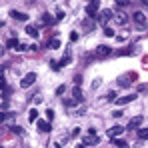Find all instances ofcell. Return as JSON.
I'll list each match as a JSON object with an SVG mask.
<instances>
[{
	"label": "cell",
	"instance_id": "obj_1",
	"mask_svg": "<svg viewBox=\"0 0 148 148\" xmlns=\"http://www.w3.org/2000/svg\"><path fill=\"white\" fill-rule=\"evenodd\" d=\"M132 20H134V24H136L138 30H146L148 28L146 14H142V12H134V14H132Z\"/></svg>",
	"mask_w": 148,
	"mask_h": 148
},
{
	"label": "cell",
	"instance_id": "obj_2",
	"mask_svg": "<svg viewBox=\"0 0 148 148\" xmlns=\"http://www.w3.org/2000/svg\"><path fill=\"white\" fill-rule=\"evenodd\" d=\"M112 18H114V12L108 8V10H102V12H98V16H96V22H98L100 26H104V28H106L108 20H112Z\"/></svg>",
	"mask_w": 148,
	"mask_h": 148
},
{
	"label": "cell",
	"instance_id": "obj_3",
	"mask_svg": "<svg viewBox=\"0 0 148 148\" xmlns=\"http://www.w3.org/2000/svg\"><path fill=\"white\" fill-rule=\"evenodd\" d=\"M98 8H100V0H92V2L86 6V14H88V18H94V20H96V16H98Z\"/></svg>",
	"mask_w": 148,
	"mask_h": 148
},
{
	"label": "cell",
	"instance_id": "obj_4",
	"mask_svg": "<svg viewBox=\"0 0 148 148\" xmlns=\"http://www.w3.org/2000/svg\"><path fill=\"white\" fill-rule=\"evenodd\" d=\"M98 142H100V138L96 136L94 128H90V134H88V136H84V146H96Z\"/></svg>",
	"mask_w": 148,
	"mask_h": 148
},
{
	"label": "cell",
	"instance_id": "obj_5",
	"mask_svg": "<svg viewBox=\"0 0 148 148\" xmlns=\"http://www.w3.org/2000/svg\"><path fill=\"white\" fill-rule=\"evenodd\" d=\"M110 52H112L110 46L100 44V46H96V50H94V56H96V58H106V56H110Z\"/></svg>",
	"mask_w": 148,
	"mask_h": 148
},
{
	"label": "cell",
	"instance_id": "obj_6",
	"mask_svg": "<svg viewBox=\"0 0 148 148\" xmlns=\"http://www.w3.org/2000/svg\"><path fill=\"white\" fill-rule=\"evenodd\" d=\"M34 82H36V74H34V72H28L24 78L20 80V86H22V88H28V86H32Z\"/></svg>",
	"mask_w": 148,
	"mask_h": 148
},
{
	"label": "cell",
	"instance_id": "obj_7",
	"mask_svg": "<svg viewBox=\"0 0 148 148\" xmlns=\"http://www.w3.org/2000/svg\"><path fill=\"white\" fill-rule=\"evenodd\" d=\"M124 130H126V126H112V128H108V132H106V134H108V138L112 140V138L120 136V134H122Z\"/></svg>",
	"mask_w": 148,
	"mask_h": 148
},
{
	"label": "cell",
	"instance_id": "obj_8",
	"mask_svg": "<svg viewBox=\"0 0 148 148\" xmlns=\"http://www.w3.org/2000/svg\"><path fill=\"white\" fill-rule=\"evenodd\" d=\"M134 100H136V94H128V96L116 98V104H118V106H124V104H130V102H134Z\"/></svg>",
	"mask_w": 148,
	"mask_h": 148
},
{
	"label": "cell",
	"instance_id": "obj_9",
	"mask_svg": "<svg viewBox=\"0 0 148 148\" xmlns=\"http://www.w3.org/2000/svg\"><path fill=\"white\" fill-rule=\"evenodd\" d=\"M140 124H142V116H132V118L128 120V126H126V128L132 130V128H138Z\"/></svg>",
	"mask_w": 148,
	"mask_h": 148
},
{
	"label": "cell",
	"instance_id": "obj_10",
	"mask_svg": "<svg viewBox=\"0 0 148 148\" xmlns=\"http://www.w3.org/2000/svg\"><path fill=\"white\" fill-rule=\"evenodd\" d=\"M10 16H12L14 20H20V22H26V20H28V14L18 12V10H12V12H10Z\"/></svg>",
	"mask_w": 148,
	"mask_h": 148
},
{
	"label": "cell",
	"instance_id": "obj_11",
	"mask_svg": "<svg viewBox=\"0 0 148 148\" xmlns=\"http://www.w3.org/2000/svg\"><path fill=\"white\" fill-rule=\"evenodd\" d=\"M72 98L76 100V102H82V100H84V94H82L80 86H74V88H72Z\"/></svg>",
	"mask_w": 148,
	"mask_h": 148
},
{
	"label": "cell",
	"instance_id": "obj_12",
	"mask_svg": "<svg viewBox=\"0 0 148 148\" xmlns=\"http://www.w3.org/2000/svg\"><path fill=\"white\" fill-rule=\"evenodd\" d=\"M94 22H96L94 18H84V20H82V28H84L86 32H90V30L94 28Z\"/></svg>",
	"mask_w": 148,
	"mask_h": 148
},
{
	"label": "cell",
	"instance_id": "obj_13",
	"mask_svg": "<svg viewBox=\"0 0 148 148\" xmlns=\"http://www.w3.org/2000/svg\"><path fill=\"white\" fill-rule=\"evenodd\" d=\"M116 24H120V26H124L126 22H128V18H126V14H114V18H112Z\"/></svg>",
	"mask_w": 148,
	"mask_h": 148
},
{
	"label": "cell",
	"instance_id": "obj_14",
	"mask_svg": "<svg viewBox=\"0 0 148 148\" xmlns=\"http://www.w3.org/2000/svg\"><path fill=\"white\" fill-rule=\"evenodd\" d=\"M38 130H40V132H50V122H46V120H38Z\"/></svg>",
	"mask_w": 148,
	"mask_h": 148
},
{
	"label": "cell",
	"instance_id": "obj_15",
	"mask_svg": "<svg viewBox=\"0 0 148 148\" xmlns=\"http://www.w3.org/2000/svg\"><path fill=\"white\" fill-rule=\"evenodd\" d=\"M112 142H114V148H128V142L122 138H112Z\"/></svg>",
	"mask_w": 148,
	"mask_h": 148
},
{
	"label": "cell",
	"instance_id": "obj_16",
	"mask_svg": "<svg viewBox=\"0 0 148 148\" xmlns=\"http://www.w3.org/2000/svg\"><path fill=\"white\" fill-rule=\"evenodd\" d=\"M26 34H28V36H32V38H38V36H40V32H38L34 26H28V28H26Z\"/></svg>",
	"mask_w": 148,
	"mask_h": 148
},
{
	"label": "cell",
	"instance_id": "obj_17",
	"mask_svg": "<svg viewBox=\"0 0 148 148\" xmlns=\"http://www.w3.org/2000/svg\"><path fill=\"white\" fill-rule=\"evenodd\" d=\"M70 64V50H66V54H64V58L60 60V66H68Z\"/></svg>",
	"mask_w": 148,
	"mask_h": 148
},
{
	"label": "cell",
	"instance_id": "obj_18",
	"mask_svg": "<svg viewBox=\"0 0 148 148\" xmlns=\"http://www.w3.org/2000/svg\"><path fill=\"white\" fill-rule=\"evenodd\" d=\"M36 118H38V110H36V108H30V112H28V120L34 122Z\"/></svg>",
	"mask_w": 148,
	"mask_h": 148
},
{
	"label": "cell",
	"instance_id": "obj_19",
	"mask_svg": "<svg viewBox=\"0 0 148 148\" xmlns=\"http://www.w3.org/2000/svg\"><path fill=\"white\" fill-rule=\"evenodd\" d=\"M6 46H8V48H18V46H20V44H18V40H16V36H14V38H10V40H8V42H6Z\"/></svg>",
	"mask_w": 148,
	"mask_h": 148
},
{
	"label": "cell",
	"instance_id": "obj_20",
	"mask_svg": "<svg viewBox=\"0 0 148 148\" xmlns=\"http://www.w3.org/2000/svg\"><path fill=\"white\" fill-rule=\"evenodd\" d=\"M138 138L140 140H148V128H140L138 130Z\"/></svg>",
	"mask_w": 148,
	"mask_h": 148
},
{
	"label": "cell",
	"instance_id": "obj_21",
	"mask_svg": "<svg viewBox=\"0 0 148 148\" xmlns=\"http://www.w3.org/2000/svg\"><path fill=\"white\" fill-rule=\"evenodd\" d=\"M14 114L12 112H0V122H4V120H8V118H12Z\"/></svg>",
	"mask_w": 148,
	"mask_h": 148
},
{
	"label": "cell",
	"instance_id": "obj_22",
	"mask_svg": "<svg viewBox=\"0 0 148 148\" xmlns=\"http://www.w3.org/2000/svg\"><path fill=\"white\" fill-rule=\"evenodd\" d=\"M50 48H52V50L60 48V40H58V38H52V40H50Z\"/></svg>",
	"mask_w": 148,
	"mask_h": 148
},
{
	"label": "cell",
	"instance_id": "obj_23",
	"mask_svg": "<svg viewBox=\"0 0 148 148\" xmlns=\"http://www.w3.org/2000/svg\"><path fill=\"white\" fill-rule=\"evenodd\" d=\"M42 22H44V24H54V18H52L50 14H44V16H42Z\"/></svg>",
	"mask_w": 148,
	"mask_h": 148
},
{
	"label": "cell",
	"instance_id": "obj_24",
	"mask_svg": "<svg viewBox=\"0 0 148 148\" xmlns=\"http://www.w3.org/2000/svg\"><path fill=\"white\" fill-rule=\"evenodd\" d=\"M104 36H110V38H112V36H116V34H114V30H112L110 26H106V28H104Z\"/></svg>",
	"mask_w": 148,
	"mask_h": 148
},
{
	"label": "cell",
	"instance_id": "obj_25",
	"mask_svg": "<svg viewBox=\"0 0 148 148\" xmlns=\"http://www.w3.org/2000/svg\"><path fill=\"white\" fill-rule=\"evenodd\" d=\"M64 92H66V86H64V84H62V86H58V88H56V94H58V96H62V94H64Z\"/></svg>",
	"mask_w": 148,
	"mask_h": 148
},
{
	"label": "cell",
	"instance_id": "obj_26",
	"mask_svg": "<svg viewBox=\"0 0 148 148\" xmlns=\"http://www.w3.org/2000/svg\"><path fill=\"white\" fill-rule=\"evenodd\" d=\"M118 84H120V86H130V80H128V78H120Z\"/></svg>",
	"mask_w": 148,
	"mask_h": 148
},
{
	"label": "cell",
	"instance_id": "obj_27",
	"mask_svg": "<svg viewBox=\"0 0 148 148\" xmlns=\"http://www.w3.org/2000/svg\"><path fill=\"white\" fill-rule=\"evenodd\" d=\"M74 84H76V86H80V84H82V76H80V74H76V76H74Z\"/></svg>",
	"mask_w": 148,
	"mask_h": 148
},
{
	"label": "cell",
	"instance_id": "obj_28",
	"mask_svg": "<svg viewBox=\"0 0 148 148\" xmlns=\"http://www.w3.org/2000/svg\"><path fill=\"white\" fill-rule=\"evenodd\" d=\"M64 104H66V106H74V104H78V102H76L74 98H66V100H64Z\"/></svg>",
	"mask_w": 148,
	"mask_h": 148
},
{
	"label": "cell",
	"instance_id": "obj_29",
	"mask_svg": "<svg viewBox=\"0 0 148 148\" xmlns=\"http://www.w3.org/2000/svg\"><path fill=\"white\" fill-rule=\"evenodd\" d=\"M116 4H118V6H128L130 0H116Z\"/></svg>",
	"mask_w": 148,
	"mask_h": 148
},
{
	"label": "cell",
	"instance_id": "obj_30",
	"mask_svg": "<svg viewBox=\"0 0 148 148\" xmlns=\"http://www.w3.org/2000/svg\"><path fill=\"white\" fill-rule=\"evenodd\" d=\"M116 98H118L116 92H110V94H108V100H110V102H116Z\"/></svg>",
	"mask_w": 148,
	"mask_h": 148
},
{
	"label": "cell",
	"instance_id": "obj_31",
	"mask_svg": "<svg viewBox=\"0 0 148 148\" xmlns=\"http://www.w3.org/2000/svg\"><path fill=\"white\" fill-rule=\"evenodd\" d=\"M78 40V34L76 32H70V42H76Z\"/></svg>",
	"mask_w": 148,
	"mask_h": 148
},
{
	"label": "cell",
	"instance_id": "obj_32",
	"mask_svg": "<svg viewBox=\"0 0 148 148\" xmlns=\"http://www.w3.org/2000/svg\"><path fill=\"white\" fill-rule=\"evenodd\" d=\"M46 116H48V122H50V120L54 118V112H52V110H46Z\"/></svg>",
	"mask_w": 148,
	"mask_h": 148
},
{
	"label": "cell",
	"instance_id": "obj_33",
	"mask_svg": "<svg viewBox=\"0 0 148 148\" xmlns=\"http://www.w3.org/2000/svg\"><path fill=\"white\" fill-rule=\"evenodd\" d=\"M56 18H58V20H62V18H64V12H62V10H58V12H56Z\"/></svg>",
	"mask_w": 148,
	"mask_h": 148
},
{
	"label": "cell",
	"instance_id": "obj_34",
	"mask_svg": "<svg viewBox=\"0 0 148 148\" xmlns=\"http://www.w3.org/2000/svg\"><path fill=\"white\" fill-rule=\"evenodd\" d=\"M122 116V110H114V118H120Z\"/></svg>",
	"mask_w": 148,
	"mask_h": 148
},
{
	"label": "cell",
	"instance_id": "obj_35",
	"mask_svg": "<svg viewBox=\"0 0 148 148\" xmlns=\"http://www.w3.org/2000/svg\"><path fill=\"white\" fill-rule=\"evenodd\" d=\"M10 128H12V132H18V134H22V130H20L18 126H10Z\"/></svg>",
	"mask_w": 148,
	"mask_h": 148
},
{
	"label": "cell",
	"instance_id": "obj_36",
	"mask_svg": "<svg viewBox=\"0 0 148 148\" xmlns=\"http://www.w3.org/2000/svg\"><path fill=\"white\" fill-rule=\"evenodd\" d=\"M26 48H28V46H26V44H20V46H18V48H16V50H18V52H24Z\"/></svg>",
	"mask_w": 148,
	"mask_h": 148
},
{
	"label": "cell",
	"instance_id": "obj_37",
	"mask_svg": "<svg viewBox=\"0 0 148 148\" xmlns=\"http://www.w3.org/2000/svg\"><path fill=\"white\" fill-rule=\"evenodd\" d=\"M140 4H142L144 8H148V0H140Z\"/></svg>",
	"mask_w": 148,
	"mask_h": 148
},
{
	"label": "cell",
	"instance_id": "obj_38",
	"mask_svg": "<svg viewBox=\"0 0 148 148\" xmlns=\"http://www.w3.org/2000/svg\"><path fill=\"white\" fill-rule=\"evenodd\" d=\"M76 148H86V146L84 144H76Z\"/></svg>",
	"mask_w": 148,
	"mask_h": 148
},
{
	"label": "cell",
	"instance_id": "obj_39",
	"mask_svg": "<svg viewBox=\"0 0 148 148\" xmlns=\"http://www.w3.org/2000/svg\"><path fill=\"white\" fill-rule=\"evenodd\" d=\"M56 148H62V146H60V144H56Z\"/></svg>",
	"mask_w": 148,
	"mask_h": 148
}]
</instances>
